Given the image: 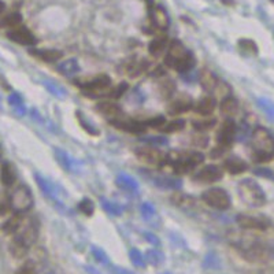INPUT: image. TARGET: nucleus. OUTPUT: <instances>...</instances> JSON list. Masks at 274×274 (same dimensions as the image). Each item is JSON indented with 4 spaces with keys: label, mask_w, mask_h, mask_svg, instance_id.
<instances>
[{
    "label": "nucleus",
    "mask_w": 274,
    "mask_h": 274,
    "mask_svg": "<svg viewBox=\"0 0 274 274\" xmlns=\"http://www.w3.org/2000/svg\"><path fill=\"white\" fill-rule=\"evenodd\" d=\"M226 237L245 260L263 262L270 256V248H267L256 236L248 233V230H232Z\"/></svg>",
    "instance_id": "f257e3e1"
},
{
    "label": "nucleus",
    "mask_w": 274,
    "mask_h": 274,
    "mask_svg": "<svg viewBox=\"0 0 274 274\" xmlns=\"http://www.w3.org/2000/svg\"><path fill=\"white\" fill-rule=\"evenodd\" d=\"M165 64L167 67L176 70L178 73H186L195 66V56L191 51L178 40L169 41V47L165 55Z\"/></svg>",
    "instance_id": "f03ea898"
},
{
    "label": "nucleus",
    "mask_w": 274,
    "mask_h": 274,
    "mask_svg": "<svg viewBox=\"0 0 274 274\" xmlns=\"http://www.w3.org/2000/svg\"><path fill=\"white\" fill-rule=\"evenodd\" d=\"M252 159L255 162H269L274 157V139L267 129L256 126L251 133Z\"/></svg>",
    "instance_id": "7ed1b4c3"
},
{
    "label": "nucleus",
    "mask_w": 274,
    "mask_h": 274,
    "mask_svg": "<svg viewBox=\"0 0 274 274\" xmlns=\"http://www.w3.org/2000/svg\"><path fill=\"white\" fill-rule=\"evenodd\" d=\"M239 197L245 206L251 209H258L266 204V195L262 186L252 178H244L237 185Z\"/></svg>",
    "instance_id": "20e7f679"
},
{
    "label": "nucleus",
    "mask_w": 274,
    "mask_h": 274,
    "mask_svg": "<svg viewBox=\"0 0 274 274\" xmlns=\"http://www.w3.org/2000/svg\"><path fill=\"white\" fill-rule=\"evenodd\" d=\"M80 88L83 89L87 95H95V96H104L107 95L108 89L111 88V80L108 76H96V77H88V79H80L76 81Z\"/></svg>",
    "instance_id": "39448f33"
},
{
    "label": "nucleus",
    "mask_w": 274,
    "mask_h": 274,
    "mask_svg": "<svg viewBox=\"0 0 274 274\" xmlns=\"http://www.w3.org/2000/svg\"><path fill=\"white\" fill-rule=\"evenodd\" d=\"M10 201L11 210L14 213H20V214L28 213L33 207V195H32L29 186L24 185V184L17 186L14 191L11 192Z\"/></svg>",
    "instance_id": "423d86ee"
},
{
    "label": "nucleus",
    "mask_w": 274,
    "mask_h": 274,
    "mask_svg": "<svg viewBox=\"0 0 274 274\" xmlns=\"http://www.w3.org/2000/svg\"><path fill=\"white\" fill-rule=\"evenodd\" d=\"M201 200L204 201L207 206H210L211 209H216V210L220 211L228 210L232 204L229 193L222 188H210V189L204 191L201 195Z\"/></svg>",
    "instance_id": "0eeeda50"
},
{
    "label": "nucleus",
    "mask_w": 274,
    "mask_h": 274,
    "mask_svg": "<svg viewBox=\"0 0 274 274\" xmlns=\"http://www.w3.org/2000/svg\"><path fill=\"white\" fill-rule=\"evenodd\" d=\"M40 233V222L37 221V218H30L26 225L22 224L21 229L14 235V237L17 240H20L21 243L28 247V248H32V245L37 241Z\"/></svg>",
    "instance_id": "6e6552de"
},
{
    "label": "nucleus",
    "mask_w": 274,
    "mask_h": 274,
    "mask_svg": "<svg viewBox=\"0 0 274 274\" xmlns=\"http://www.w3.org/2000/svg\"><path fill=\"white\" fill-rule=\"evenodd\" d=\"M236 130V123L232 121V118H226L217 133V148L220 151L225 152L228 148H230L235 142Z\"/></svg>",
    "instance_id": "1a4fd4ad"
},
{
    "label": "nucleus",
    "mask_w": 274,
    "mask_h": 274,
    "mask_svg": "<svg viewBox=\"0 0 274 274\" xmlns=\"http://www.w3.org/2000/svg\"><path fill=\"white\" fill-rule=\"evenodd\" d=\"M236 224L244 230H263L270 228V220L263 216H251V214H239L236 217Z\"/></svg>",
    "instance_id": "9d476101"
},
{
    "label": "nucleus",
    "mask_w": 274,
    "mask_h": 274,
    "mask_svg": "<svg viewBox=\"0 0 274 274\" xmlns=\"http://www.w3.org/2000/svg\"><path fill=\"white\" fill-rule=\"evenodd\" d=\"M136 157L144 163L151 165V166H161L162 163L166 159L167 154H165L161 150L152 147H144L139 148L136 151Z\"/></svg>",
    "instance_id": "9b49d317"
},
{
    "label": "nucleus",
    "mask_w": 274,
    "mask_h": 274,
    "mask_svg": "<svg viewBox=\"0 0 274 274\" xmlns=\"http://www.w3.org/2000/svg\"><path fill=\"white\" fill-rule=\"evenodd\" d=\"M6 34H7V37H9L11 41H14L17 44L28 45V47H29V45H34L37 43L36 36H34L28 28L22 26V25L17 26V28H13V29H9Z\"/></svg>",
    "instance_id": "f8f14e48"
},
{
    "label": "nucleus",
    "mask_w": 274,
    "mask_h": 274,
    "mask_svg": "<svg viewBox=\"0 0 274 274\" xmlns=\"http://www.w3.org/2000/svg\"><path fill=\"white\" fill-rule=\"evenodd\" d=\"M224 177V171L221 170L220 167L216 165H207V166L201 167L200 170L196 171L193 176V180L200 184H213L222 180Z\"/></svg>",
    "instance_id": "ddd939ff"
},
{
    "label": "nucleus",
    "mask_w": 274,
    "mask_h": 274,
    "mask_svg": "<svg viewBox=\"0 0 274 274\" xmlns=\"http://www.w3.org/2000/svg\"><path fill=\"white\" fill-rule=\"evenodd\" d=\"M192 108H193V100L188 95H181L178 98L171 99L167 106V113L177 117V115L188 113Z\"/></svg>",
    "instance_id": "4468645a"
},
{
    "label": "nucleus",
    "mask_w": 274,
    "mask_h": 274,
    "mask_svg": "<svg viewBox=\"0 0 274 274\" xmlns=\"http://www.w3.org/2000/svg\"><path fill=\"white\" fill-rule=\"evenodd\" d=\"M217 107V99L213 95H207L204 98H200L196 103H193V108L195 113L200 117H209L213 115V113L216 111Z\"/></svg>",
    "instance_id": "2eb2a0df"
},
{
    "label": "nucleus",
    "mask_w": 274,
    "mask_h": 274,
    "mask_svg": "<svg viewBox=\"0 0 274 274\" xmlns=\"http://www.w3.org/2000/svg\"><path fill=\"white\" fill-rule=\"evenodd\" d=\"M151 21L152 25L159 30H166L170 26V18L166 10L161 6H154L151 7Z\"/></svg>",
    "instance_id": "dca6fc26"
},
{
    "label": "nucleus",
    "mask_w": 274,
    "mask_h": 274,
    "mask_svg": "<svg viewBox=\"0 0 274 274\" xmlns=\"http://www.w3.org/2000/svg\"><path fill=\"white\" fill-rule=\"evenodd\" d=\"M96 110L102 114L103 117H106L111 122V121H117L122 118V110L121 107L111 102H100L96 106Z\"/></svg>",
    "instance_id": "f3484780"
},
{
    "label": "nucleus",
    "mask_w": 274,
    "mask_h": 274,
    "mask_svg": "<svg viewBox=\"0 0 274 274\" xmlns=\"http://www.w3.org/2000/svg\"><path fill=\"white\" fill-rule=\"evenodd\" d=\"M222 167H224V170L228 171V173L232 174V176H237V174H241V173L247 171L248 165H247V162H245L244 159H241V158L230 157L224 161Z\"/></svg>",
    "instance_id": "a211bd4d"
},
{
    "label": "nucleus",
    "mask_w": 274,
    "mask_h": 274,
    "mask_svg": "<svg viewBox=\"0 0 274 274\" xmlns=\"http://www.w3.org/2000/svg\"><path fill=\"white\" fill-rule=\"evenodd\" d=\"M17 181V170L13 163L10 162H5L2 167H0V182L2 185L6 188H10L14 185V182Z\"/></svg>",
    "instance_id": "6ab92c4d"
},
{
    "label": "nucleus",
    "mask_w": 274,
    "mask_h": 274,
    "mask_svg": "<svg viewBox=\"0 0 274 274\" xmlns=\"http://www.w3.org/2000/svg\"><path fill=\"white\" fill-rule=\"evenodd\" d=\"M30 54L47 63H54L63 58V54L59 49H30Z\"/></svg>",
    "instance_id": "aec40b11"
},
{
    "label": "nucleus",
    "mask_w": 274,
    "mask_h": 274,
    "mask_svg": "<svg viewBox=\"0 0 274 274\" xmlns=\"http://www.w3.org/2000/svg\"><path fill=\"white\" fill-rule=\"evenodd\" d=\"M199 83H200L201 88L204 89L206 92L211 95L214 88H216L218 79L216 77V74L213 73L209 68H203L199 74Z\"/></svg>",
    "instance_id": "412c9836"
},
{
    "label": "nucleus",
    "mask_w": 274,
    "mask_h": 274,
    "mask_svg": "<svg viewBox=\"0 0 274 274\" xmlns=\"http://www.w3.org/2000/svg\"><path fill=\"white\" fill-rule=\"evenodd\" d=\"M220 111L226 118L235 117L237 111H239V102L233 96H228V98L222 99L220 103Z\"/></svg>",
    "instance_id": "4be33fe9"
},
{
    "label": "nucleus",
    "mask_w": 274,
    "mask_h": 274,
    "mask_svg": "<svg viewBox=\"0 0 274 274\" xmlns=\"http://www.w3.org/2000/svg\"><path fill=\"white\" fill-rule=\"evenodd\" d=\"M167 47H169V41L166 37L163 36H158L155 39L151 40V43L148 45V51L154 58H159L162 55L166 52Z\"/></svg>",
    "instance_id": "5701e85b"
},
{
    "label": "nucleus",
    "mask_w": 274,
    "mask_h": 274,
    "mask_svg": "<svg viewBox=\"0 0 274 274\" xmlns=\"http://www.w3.org/2000/svg\"><path fill=\"white\" fill-rule=\"evenodd\" d=\"M22 224H24L22 214H20V213H14L9 220L6 221L5 224H3V232H5L6 235H10V236L15 235V233L21 229Z\"/></svg>",
    "instance_id": "b1692460"
},
{
    "label": "nucleus",
    "mask_w": 274,
    "mask_h": 274,
    "mask_svg": "<svg viewBox=\"0 0 274 274\" xmlns=\"http://www.w3.org/2000/svg\"><path fill=\"white\" fill-rule=\"evenodd\" d=\"M148 63L146 60H132V62H127L126 63V68H125V72L127 73L129 77H132V79H136L139 76H142L143 73H146L147 72Z\"/></svg>",
    "instance_id": "393cba45"
},
{
    "label": "nucleus",
    "mask_w": 274,
    "mask_h": 274,
    "mask_svg": "<svg viewBox=\"0 0 274 274\" xmlns=\"http://www.w3.org/2000/svg\"><path fill=\"white\" fill-rule=\"evenodd\" d=\"M22 24V15L20 13H9L0 17V28L3 29H13Z\"/></svg>",
    "instance_id": "a878e982"
},
{
    "label": "nucleus",
    "mask_w": 274,
    "mask_h": 274,
    "mask_svg": "<svg viewBox=\"0 0 274 274\" xmlns=\"http://www.w3.org/2000/svg\"><path fill=\"white\" fill-rule=\"evenodd\" d=\"M10 252L15 259H24L25 256L28 255V252H29V248L25 247L20 240H17L14 237L10 243Z\"/></svg>",
    "instance_id": "bb28decb"
},
{
    "label": "nucleus",
    "mask_w": 274,
    "mask_h": 274,
    "mask_svg": "<svg viewBox=\"0 0 274 274\" xmlns=\"http://www.w3.org/2000/svg\"><path fill=\"white\" fill-rule=\"evenodd\" d=\"M185 126V121L184 119H180V118H177V119H173L170 122H165L162 125L158 130H161L163 133H177L182 130Z\"/></svg>",
    "instance_id": "cd10ccee"
},
{
    "label": "nucleus",
    "mask_w": 274,
    "mask_h": 274,
    "mask_svg": "<svg viewBox=\"0 0 274 274\" xmlns=\"http://www.w3.org/2000/svg\"><path fill=\"white\" fill-rule=\"evenodd\" d=\"M159 92L162 93L163 98L170 99L173 96V93L176 92V84H174V81H171L170 79H162L159 81Z\"/></svg>",
    "instance_id": "c85d7f7f"
},
{
    "label": "nucleus",
    "mask_w": 274,
    "mask_h": 274,
    "mask_svg": "<svg viewBox=\"0 0 274 274\" xmlns=\"http://www.w3.org/2000/svg\"><path fill=\"white\" fill-rule=\"evenodd\" d=\"M216 118H213L211 115L209 117H200V119H196L193 121V127H195L197 132H203V130H207V129H211V127L216 126Z\"/></svg>",
    "instance_id": "c756f323"
},
{
    "label": "nucleus",
    "mask_w": 274,
    "mask_h": 274,
    "mask_svg": "<svg viewBox=\"0 0 274 274\" xmlns=\"http://www.w3.org/2000/svg\"><path fill=\"white\" fill-rule=\"evenodd\" d=\"M230 92H232V89H230L229 84L228 83H222V81H220L218 80V83H217L216 88H214V91H213V96L214 98H221V100L222 99L228 98V96H230Z\"/></svg>",
    "instance_id": "7c9ffc66"
},
{
    "label": "nucleus",
    "mask_w": 274,
    "mask_h": 274,
    "mask_svg": "<svg viewBox=\"0 0 274 274\" xmlns=\"http://www.w3.org/2000/svg\"><path fill=\"white\" fill-rule=\"evenodd\" d=\"M239 48L245 52V54H251V55H256L258 54V45L255 43L254 40L251 39H240L239 41Z\"/></svg>",
    "instance_id": "2f4dec72"
},
{
    "label": "nucleus",
    "mask_w": 274,
    "mask_h": 274,
    "mask_svg": "<svg viewBox=\"0 0 274 274\" xmlns=\"http://www.w3.org/2000/svg\"><path fill=\"white\" fill-rule=\"evenodd\" d=\"M11 210L10 195L6 191H0V217H5Z\"/></svg>",
    "instance_id": "473e14b6"
},
{
    "label": "nucleus",
    "mask_w": 274,
    "mask_h": 274,
    "mask_svg": "<svg viewBox=\"0 0 274 274\" xmlns=\"http://www.w3.org/2000/svg\"><path fill=\"white\" fill-rule=\"evenodd\" d=\"M191 144L197 148H204L209 146V137L203 132H196L191 137Z\"/></svg>",
    "instance_id": "72a5a7b5"
},
{
    "label": "nucleus",
    "mask_w": 274,
    "mask_h": 274,
    "mask_svg": "<svg viewBox=\"0 0 274 274\" xmlns=\"http://www.w3.org/2000/svg\"><path fill=\"white\" fill-rule=\"evenodd\" d=\"M127 89V85L125 83H121L119 85H117L115 88H110L108 89V92L106 96H110V98L113 99H118L122 96L123 93H125V91Z\"/></svg>",
    "instance_id": "f704fd0d"
},
{
    "label": "nucleus",
    "mask_w": 274,
    "mask_h": 274,
    "mask_svg": "<svg viewBox=\"0 0 274 274\" xmlns=\"http://www.w3.org/2000/svg\"><path fill=\"white\" fill-rule=\"evenodd\" d=\"M15 274H37V267L33 262H26L15 271Z\"/></svg>",
    "instance_id": "c9c22d12"
},
{
    "label": "nucleus",
    "mask_w": 274,
    "mask_h": 274,
    "mask_svg": "<svg viewBox=\"0 0 274 274\" xmlns=\"http://www.w3.org/2000/svg\"><path fill=\"white\" fill-rule=\"evenodd\" d=\"M259 104H260V107L263 108L264 113L267 114L269 118H271V119L274 121V103L267 100V99H260Z\"/></svg>",
    "instance_id": "e433bc0d"
},
{
    "label": "nucleus",
    "mask_w": 274,
    "mask_h": 274,
    "mask_svg": "<svg viewBox=\"0 0 274 274\" xmlns=\"http://www.w3.org/2000/svg\"><path fill=\"white\" fill-rule=\"evenodd\" d=\"M79 209L81 213H84L85 216H92L93 210H95V207H93L92 201L88 200V199H84L83 201H80Z\"/></svg>",
    "instance_id": "4c0bfd02"
},
{
    "label": "nucleus",
    "mask_w": 274,
    "mask_h": 274,
    "mask_svg": "<svg viewBox=\"0 0 274 274\" xmlns=\"http://www.w3.org/2000/svg\"><path fill=\"white\" fill-rule=\"evenodd\" d=\"M130 258H132L133 263L139 264V266H143V258L139 251H132V252H130Z\"/></svg>",
    "instance_id": "58836bf2"
},
{
    "label": "nucleus",
    "mask_w": 274,
    "mask_h": 274,
    "mask_svg": "<svg viewBox=\"0 0 274 274\" xmlns=\"http://www.w3.org/2000/svg\"><path fill=\"white\" fill-rule=\"evenodd\" d=\"M5 9H6L5 3H3V2H2V0H0V15H2V13H3V11H5Z\"/></svg>",
    "instance_id": "ea45409f"
},
{
    "label": "nucleus",
    "mask_w": 274,
    "mask_h": 274,
    "mask_svg": "<svg viewBox=\"0 0 274 274\" xmlns=\"http://www.w3.org/2000/svg\"><path fill=\"white\" fill-rule=\"evenodd\" d=\"M270 255H273V256H274V245L271 247V248H270Z\"/></svg>",
    "instance_id": "a19ab883"
},
{
    "label": "nucleus",
    "mask_w": 274,
    "mask_h": 274,
    "mask_svg": "<svg viewBox=\"0 0 274 274\" xmlns=\"http://www.w3.org/2000/svg\"><path fill=\"white\" fill-rule=\"evenodd\" d=\"M0 155H2V152H0Z\"/></svg>",
    "instance_id": "79ce46f5"
}]
</instances>
